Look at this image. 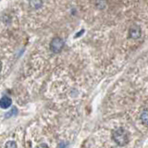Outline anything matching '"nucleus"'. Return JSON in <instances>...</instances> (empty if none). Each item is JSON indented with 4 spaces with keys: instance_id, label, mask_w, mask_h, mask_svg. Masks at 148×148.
<instances>
[{
    "instance_id": "obj_1",
    "label": "nucleus",
    "mask_w": 148,
    "mask_h": 148,
    "mask_svg": "<svg viewBox=\"0 0 148 148\" xmlns=\"http://www.w3.org/2000/svg\"><path fill=\"white\" fill-rule=\"evenodd\" d=\"M112 138L115 141V143L120 146L126 145L129 142L128 133L123 128H119L116 130V131H114L112 134Z\"/></svg>"
},
{
    "instance_id": "obj_2",
    "label": "nucleus",
    "mask_w": 148,
    "mask_h": 148,
    "mask_svg": "<svg viewBox=\"0 0 148 148\" xmlns=\"http://www.w3.org/2000/svg\"><path fill=\"white\" fill-rule=\"evenodd\" d=\"M63 46H64V42L61 38H59V37L54 38L50 45L51 50H52L54 53H59L60 51L62 50Z\"/></svg>"
},
{
    "instance_id": "obj_3",
    "label": "nucleus",
    "mask_w": 148,
    "mask_h": 148,
    "mask_svg": "<svg viewBox=\"0 0 148 148\" xmlns=\"http://www.w3.org/2000/svg\"><path fill=\"white\" fill-rule=\"evenodd\" d=\"M129 34L130 37L132 39H137L141 36V29L140 27H138L136 25H134L132 27H131V29L129 31Z\"/></svg>"
},
{
    "instance_id": "obj_4",
    "label": "nucleus",
    "mask_w": 148,
    "mask_h": 148,
    "mask_svg": "<svg viewBox=\"0 0 148 148\" xmlns=\"http://www.w3.org/2000/svg\"><path fill=\"white\" fill-rule=\"evenodd\" d=\"M11 104H12V101L8 96H3L1 100H0V106H1L3 109L8 108L9 106H11Z\"/></svg>"
},
{
    "instance_id": "obj_5",
    "label": "nucleus",
    "mask_w": 148,
    "mask_h": 148,
    "mask_svg": "<svg viewBox=\"0 0 148 148\" xmlns=\"http://www.w3.org/2000/svg\"><path fill=\"white\" fill-rule=\"evenodd\" d=\"M141 120L143 124L148 126V109L143 111V113L141 114Z\"/></svg>"
},
{
    "instance_id": "obj_6",
    "label": "nucleus",
    "mask_w": 148,
    "mask_h": 148,
    "mask_svg": "<svg viewBox=\"0 0 148 148\" xmlns=\"http://www.w3.org/2000/svg\"><path fill=\"white\" fill-rule=\"evenodd\" d=\"M30 5L31 7L34 8H38L42 5V0H30Z\"/></svg>"
},
{
    "instance_id": "obj_7",
    "label": "nucleus",
    "mask_w": 148,
    "mask_h": 148,
    "mask_svg": "<svg viewBox=\"0 0 148 148\" xmlns=\"http://www.w3.org/2000/svg\"><path fill=\"white\" fill-rule=\"evenodd\" d=\"M6 148H17V143L14 141H9L6 143Z\"/></svg>"
},
{
    "instance_id": "obj_8",
    "label": "nucleus",
    "mask_w": 148,
    "mask_h": 148,
    "mask_svg": "<svg viewBox=\"0 0 148 148\" xmlns=\"http://www.w3.org/2000/svg\"><path fill=\"white\" fill-rule=\"evenodd\" d=\"M16 111H17V109H16L15 108H12V109H11V111H10V112H9L8 114H7V117H9V116H10L11 114H13V113H16Z\"/></svg>"
},
{
    "instance_id": "obj_9",
    "label": "nucleus",
    "mask_w": 148,
    "mask_h": 148,
    "mask_svg": "<svg viewBox=\"0 0 148 148\" xmlns=\"http://www.w3.org/2000/svg\"><path fill=\"white\" fill-rule=\"evenodd\" d=\"M36 148H48V146L46 145H45V143H41V145H39Z\"/></svg>"
}]
</instances>
